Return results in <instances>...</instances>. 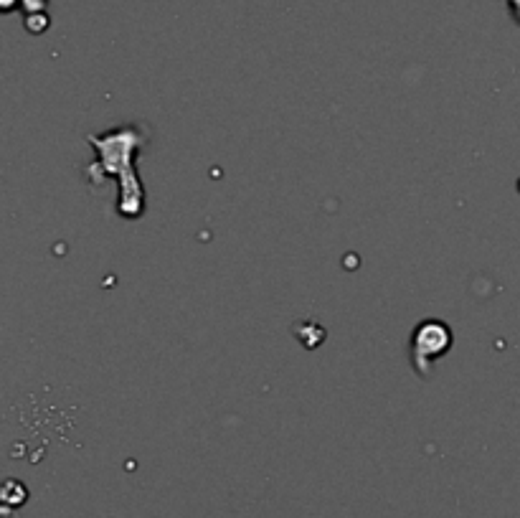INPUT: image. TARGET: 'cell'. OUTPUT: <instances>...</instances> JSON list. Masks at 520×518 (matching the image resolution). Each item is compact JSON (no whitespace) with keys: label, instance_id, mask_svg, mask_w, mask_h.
<instances>
[{"label":"cell","instance_id":"1","mask_svg":"<svg viewBox=\"0 0 520 518\" xmlns=\"http://www.w3.org/2000/svg\"><path fill=\"white\" fill-rule=\"evenodd\" d=\"M89 145L97 150V163L89 168V173L99 171V176L117 178L120 186V201H117V214L135 221L145 214V188L137 178L135 155L143 150L145 138L137 125L115 127L110 133L92 135Z\"/></svg>","mask_w":520,"mask_h":518},{"label":"cell","instance_id":"2","mask_svg":"<svg viewBox=\"0 0 520 518\" xmlns=\"http://www.w3.org/2000/svg\"><path fill=\"white\" fill-rule=\"evenodd\" d=\"M452 348V331L439 320H424L411 336V361L419 376H429L434 361Z\"/></svg>","mask_w":520,"mask_h":518},{"label":"cell","instance_id":"3","mask_svg":"<svg viewBox=\"0 0 520 518\" xmlns=\"http://www.w3.org/2000/svg\"><path fill=\"white\" fill-rule=\"evenodd\" d=\"M23 21H26V28L31 31V34H44L46 28H49V16H46V11L44 13H28Z\"/></svg>","mask_w":520,"mask_h":518},{"label":"cell","instance_id":"4","mask_svg":"<svg viewBox=\"0 0 520 518\" xmlns=\"http://www.w3.org/2000/svg\"><path fill=\"white\" fill-rule=\"evenodd\" d=\"M46 6H49V0H18V8L23 13H44Z\"/></svg>","mask_w":520,"mask_h":518},{"label":"cell","instance_id":"5","mask_svg":"<svg viewBox=\"0 0 520 518\" xmlns=\"http://www.w3.org/2000/svg\"><path fill=\"white\" fill-rule=\"evenodd\" d=\"M508 8L510 13H513L515 23H520V0H508Z\"/></svg>","mask_w":520,"mask_h":518},{"label":"cell","instance_id":"6","mask_svg":"<svg viewBox=\"0 0 520 518\" xmlns=\"http://www.w3.org/2000/svg\"><path fill=\"white\" fill-rule=\"evenodd\" d=\"M16 6H18V0H0V8H3L6 13H11Z\"/></svg>","mask_w":520,"mask_h":518}]
</instances>
